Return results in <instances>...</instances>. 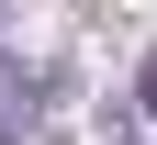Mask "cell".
<instances>
[{
	"instance_id": "6da1fadb",
	"label": "cell",
	"mask_w": 157,
	"mask_h": 145,
	"mask_svg": "<svg viewBox=\"0 0 157 145\" xmlns=\"http://www.w3.org/2000/svg\"><path fill=\"white\" fill-rule=\"evenodd\" d=\"M135 100H146V123H157V45H146V67H135Z\"/></svg>"
},
{
	"instance_id": "7a4b0ae2",
	"label": "cell",
	"mask_w": 157,
	"mask_h": 145,
	"mask_svg": "<svg viewBox=\"0 0 157 145\" xmlns=\"http://www.w3.org/2000/svg\"><path fill=\"white\" fill-rule=\"evenodd\" d=\"M0 112H23V67H11V56H0Z\"/></svg>"
},
{
	"instance_id": "3957f363",
	"label": "cell",
	"mask_w": 157,
	"mask_h": 145,
	"mask_svg": "<svg viewBox=\"0 0 157 145\" xmlns=\"http://www.w3.org/2000/svg\"><path fill=\"white\" fill-rule=\"evenodd\" d=\"M0 145H23V134H0Z\"/></svg>"
}]
</instances>
